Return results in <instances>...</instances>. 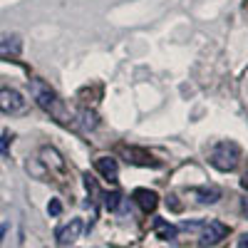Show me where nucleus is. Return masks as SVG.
I'll return each instance as SVG.
<instances>
[{"label":"nucleus","instance_id":"f257e3e1","mask_svg":"<svg viewBox=\"0 0 248 248\" xmlns=\"http://www.w3.org/2000/svg\"><path fill=\"white\" fill-rule=\"evenodd\" d=\"M30 92L37 102V107L40 109H45L50 117H55L60 124H72V114L70 109L65 107V102L60 99V94L55 90H50V85H45V82H40V79H32L30 82Z\"/></svg>","mask_w":248,"mask_h":248},{"label":"nucleus","instance_id":"f03ea898","mask_svg":"<svg viewBox=\"0 0 248 248\" xmlns=\"http://www.w3.org/2000/svg\"><path fill=\"white\" fill-rule=\"evenodd\" d=\"M209 161L218 171H233L241 161V147L236 141H218L209 154Z\"/></svg>","mask_w":248,"mask_h":248},{"label":"nucleus","instance_id":"7ed1b4c3","mask_svg":"<svg viewBox=\"0 0 248 248\" xmlns=\"http://www.w3.org/2000/svg\"><path fill=\"white\" fill-rule=\"evenodd\" d=\"M28 109V99L13 87H3L0 90V112L5 114H23Z\"/></svg>","mask_w":248,"mask_h":248},{"label":"nucleus","instance_id":"20e7f679","mask_svg":"<svg viewBox=\"0 0 248 248\" xmlns=\"http://www.w3.org/2000/svg\"><path fill=\"white\" fill-rule=\"evenodd\" d=\"M229 236V229L221 221H209L201 223V246H216L221 238Z\"/></svg>","mask_w":248,"mask_h":248},{"label":"nucleus","instance_id":"39448f33","mask_svg":"<svg viewBox=\"0 0 248 248\" xmlns=\"http://www.w3.org/2000/svg\"><path fill=\"white\" fill-rule=\"evenodd\" d=\"M23 50V40L15 32H0V60H10L17 57Z\"/></svg>","mask_w":248,"mask_h":248},{"label":"nucleus","instance_id":"423d86ee","mask_svg":"<svg viewBox=\"0 0 248 248\" xmlns=\"http://www.w3.org/2000/svg\"><path fill=\"white\" fill-rule=\"evenodd\" d=\"M82 231H85V223H82V218H72L70 223H65V226L57 231V243H60V246H72V243L82 236Z\"/></svg>","mask_w":248,"mask_h":248},{"label":"nucleus","instance_id":"0eeeda50","mask_svg":"<svg viewBox=\"0 0 248 248\" xmlns=\"http://www.w3.org/2000/svg\"><path fill=\"white\" fill-rule=\"evenodd\" d=\"M40 156H43V164H45V167H50V169H55V171H60V174H65V171H67V164H65V159H62V154H60L57 149H52V147H43Z\"/></svg>","mask_w":248,"mask_h":248},{"label":"nucleus","instance_id":"6e6552de","mask_svg":"<svg viewBox=\"0 0 248 248\" xmlns=\"http://www.w3.org/2000/svg\"><path fill=\"white\" fill-rule=\"evenodd\" d=\"M94 169L105 176L107 181H117V176H119V167H117V161L114 159H109V156H99L97 161H94Z\"/></svg>","mask_w":248,"mask_h":248},{"label":"nucleus","instance_id":"1a4fd4ad","mask_svg":"<svg viewBox=\"0 0 248 248\" xmlns=\"http://www.w3.org/2000/svg\"><path fill=\"white\" fill-rule=\"evenodd\" d=\"M134 201L139 203V209H141L144 214H149V211L156 209L159 196H156L154 191H149V189H137V191H134Z\"/></svg>","mask_w":248,"mask_h":248},{"label":"nucleus","instance_id":"9d476101","mask_svg":"<svg viewBox=\"0 0 248 248\" xmlns=\"http://www.w3.org/2000/svg\"><path fill=\"white\" fill-rule=\"evenodd\" d=\"M154 231H156V236L159 238H164V241H174L176 238V226H171V223H167L164 218H154Z\"/></svg>","mask_w":248,"mask_h":248},{"label":"nucleus","instance_id":"9b49d317","mask_svg":"<svg viewBox=\"0 0 248 248\" xmlns=\"http://www.w3.org/2000/svg\"><path fill=\"white\" fill-rule=\"evenodd\" d=\"M194 196H199L201 203H216L221 199V191L216 186H201V189H194Z\"/></svg>","mask_w":248,"mask_h":248},{"label":"nucleus","instance_id":"f8f14e48","mask_svg":"<svg viewBox=\"0 0 248 248\" xmlns=\"http://www.w3.org/2000/svg\"><path fill=\"white\" fill-rule=\"evenodd\" d=\"M119 203H122V196L117 194V191H112V194H105V206L109 211H117L119 209Z\"/></svg>","mask_w":248,"mask_h":248},{"label":"nucleus","instance_id":"ddd939ff","mask_svg":"<svg viewBox=\"0 0 248 248\" xmlns=\"http://www.w3.org/2000/svg\"><path fill=\"white\" fill-rule=\"evenodd\" d=\"M47 211H50V216H57V214L62 211V203H60V201H50V206H47Z\"/></svg>","mask_w":248,"mask_h":248},{"label":"nucleus","instance_id":"4468645a","mask_svg":"<svg viewBox=\"0 0 248 248\" xmlns=\"http://www.w3.org/2000/svg\"><path fill=\"white\" fill-rule=\"evenodd\" d=\"M243 99H246V107H248V72L243 77Z\"/></svg>","mask_w":248,"mask_h":248},{"label":"nucleus","instance_id":"2eb2a0df","mask_svg":"<svg viewBox=\"0 0 248 248\" xmlns=\"http://www.w3.org/2000/svg\"><path fill=\"white\" fill-rule=\"evenodd\" d=\"M238 248H248V233H243V236H241V241H238Z\"/></svg>","mask_w":248,"mask_h":248},{"label":"nucleus","instance_id":"dca6fc26","mask_svg":"<svg viewBox=\"0 0 248 248\" xmlns=\"http://www.w3.org/2000/svg\"><path fill=\"white\" fill-rule=\"evenodd\" d=\"M5 231H8V226L3 223V226H0V241H3V236H5Z\"/></svg>","mask_w":248,"mask_h":248},{"label":"nucleus","instance_id":"f3484780","mask_svg":"<svg viewBox=\"0 0 248 248\" xmlns=\"http://www.w3.org/2000/svg\"><path fill=\"white\" fill-rule=\"evenodd\" d=\"M243 211H246V216H248V199H243Z\"/></svg>","mask_w":248,"mask_h":248}]
</instances>
